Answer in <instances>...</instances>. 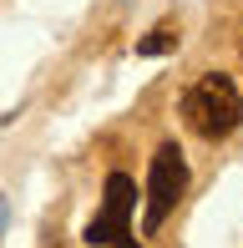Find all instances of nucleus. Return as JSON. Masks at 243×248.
<instances>
[{"label":"nucleus","instance_id":"nucleus-4","mask_svg":"<svg viewBox=\"0 0 243 248\" xmlns=\"http://www.w3.org/2000/svg\"><path fill=\"white\" fill-rule=\"evenodd\" d=\"M172 46H178V31H172V26H157L152 36L137 41V56H167Z\"/></svg>","mask_w":243,"mask_h":248},{"label":"nucleus","instance_id":"nucleus-3","mask_svg":"<svg viewBox=\"0 0 243 248\" xmlns=\"http://www.w3.org/2000/svg\"><path fill=\"white\" fill-rule=\"evenodd\" d=\"M182 193H187V162H182L178 142H162L157 157H152V172H147V233H157L172 218Z\"/></svg>","mask_w":243,"mask_h":248},{"label":"nucleus","instance_id":"nucleus-2","mask_svg":"<svg viewBox=\"0 0 243 248\" xmlns=\"http://www.w3.org/2000/svg\"><path fill=\"white\" fill-rule=\"evenodd\" d=\"M132 202H137V183H132L127 172H112L106 177V208L96 213L91 223H86L81 238L91 248H142L137 233H132Z\"/></svg>","mask_w":243,"mask_h":248},{"label":"nucleus","instance_id":"nucleus-1","mask_svg":"<svg viewBox=\"0 0 243 248\" xmlns=\"http://www.w3.org/2000/svg\"><path fill=\"white\" fill-rule=\"evenodd\" d=\"M182 122H187V132H197L203 142L233 137L238 122H243V96H238L233 76L203 71V76L182 92Z\"/></svg>","mask_w":243,"mask_h":248}]
</instances>
